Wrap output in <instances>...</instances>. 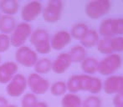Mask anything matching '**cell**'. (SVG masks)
I'll return each mask as SVG.
<instances>
[{"mask_svg":"<svg viewBox=\"0 0 123 107\" xmlns=\"http://www.w3.org/2000/svg\"><path fill=\"white\" fill-rule=\"evenodd\" d=\"M100 38H112L123 35V18H109L103 19L99 26Z\"/></svg>","mask_w":123,"mask_h":107,"instance_id":"cell-1","label":"cell"},{"mask_svg":"<svg viewBox=\"0 0 123 107\" xmlns=\"http://www.w3.org/2000/svg\"><path fill=\"white\" fill-rule=\"evenodd\" d=\"M122 59L119 54L105 55L98 62V72L105 76L113 75L122 67Z\"/></svg>","mask_w":123,"mask_h":107,"instance_id":"cell-2","label":"cell"},{"mask_svg":"<svg viewBox=\"0 0 123 107\" xmlns=\"http://www.w3.org/2000/svg\"><path fill=\"white\" fill-rule=\"evenodd\" d=\"M30 42L39 54H45L50 52V38L45 29H37L33 31L30 35Z\"/></svg>","mask_w":123,"mask_h":107,"instance_id":"cell-3","label":"cell"},{"mask_svg":"<svg viewBox=\"0 0 123 107\" xmlns=\"http://www.w3.org/2000/svg\"><path fill=\"white\" fill-rule=\"evenodd\" d=\"M111 3L109 0H92L86 3L85 11L91 19H98L109 13Z\"/></svg>","mask_w":123,"mask_h":107,"instance_id":"cell-4","label":"cell"},{"mask_svg":"<svg viewBox=\"0 0 123 107\" xmlns=\"http://www.w3.org/2000/svg\"><path fill=\"white\" fill-rule=\"evenodd\" d=\"M63 2L60 0H50L43 8V18L46 23H57L61 18Z\"/></svg>","mask_w":123,"mask_h":107,"instance_id":"cell-5","label":"cell"},{"mask_svg":"<svg viewBox=\"0 0 123 107\" xmlns=\"http://www.w3.org/2000/svg\"><path fill=\"white\" fill-rule=\"evenodd\" d=\"M32 29L31 25L28 23H20L16 25L14 30L10 36V44L13 46L19 48L24 45L28 38L30 37Z\"/></svg>","mask_w":123,"mask_h":107,"instance_id":"cell-6","label":"cell"},{"mask_svg":"<svg viewBox=\"0 0 123 107\" xmlns=\"http://www.w3.org/2000/svg\"><path fill=\"white\" fill-rule=\"evenodd\" d=\"M15 59L18 64L25 67H34L38 60V55L32 49L23 45L17 49Z\"/></svg>","mask_w":123,"mask_h":107,"instance_id":"cell-7","label":"cell"},{"mask_svg":"<svg viewBox=\"0 0 123 107\" xmlns=\"http://www.w3.org/2000/svg\"><path fill=\"white\" fill-rule=\"evenodd\" d=\"M80 91H87L91 94H98L101 91L103 82L100 78L93 75H80Z\"/></svg>","mask_w":123,"mask_h":107,"instance_id":"cell-8","label":"cell"},{"mask_svg":"<svg viewBox=\"0 0 123 107\" xmlns=\"http://www.w3.org/2000/svg\"><path fill=\"white\" fill-rule=\"evenodd\" d=\"M27 88V79L21 74H16L9 83L7 84L6 92L11 97H18Z\"/></svg>","mask_w":123,"mask_h":107,"instance_id":"cell-9","label":"cell"},{"mask_svg":"<svg viewBox=\"0 0 123 107\" xmlns=\"http://www.w3.org/2000/svg\"><path fill=\"white\" fill-rule=\"evenodd\" d=\"M27 85L34 95H44L49 89V81L36 73L29 75L27 80Z\"/></svg>","mask_w":123,"mask_h":107,"instance_id":"cell-10","label":"cell"},{"mask_svg":"<svg viewBox=\"0 0 123 107\" xmlns=\"http://www.w3.org/2000/svg\"><path fill=\"white\" fill-rule=\"evenodd\" d=\"M43 5L39 1H31L24 5L21 10V18L25 21V23H28L34 21L42 13Z\"/></svg>","mask_w":123,"mask_h":107,"instance_id":"cell-11","label":"cell"},{"mask_svg":"<svg viewBox=\"0 0 123 107\" xmlns=\"http://www.w3.org/2000/svg\"><path fill=\"white\" fill-rule=\"evenodd\" d=\"M71 36L70 32L66 30H60L56 32L50 39L51 49L55 50H61L71 42Z\"/></svg>","mask_w":123,"mask_h":107,"instance_id":"cell-12","label":"cell"},{"mask_svg":"<svg viewBox=\"0 0 123 107\" xmlns=\"http://www.w3.org/2000/svg\"><path fill=\"white\" fill-rule=\"evenodd\" d=\"M18 65L15 62H5L0 65V84H8L18 72Z\"/></svg>","mask_w":123,"mask_h":107,"instance_id":"cell-13","label":"cell"},{"mask_svg":"<svg viewBox=\"0 0 123 107\" xmlns=\"http://www.w3.org/2000/svg\"><path fill=\"white\" fill-rule=\"evenodd\" d=\"M123 76L120 75H111L108 76L103 82L102 89L108 95H116L120 93Z\"/></svg>","mask_w":123,"mask_h":107,"instance_id":"cell-14","label":"cell"},{"mask_svg":"<svg viewBox=\"0 0 123 107\" xmlns=\"http://www.w3.org/2000/svg\"><path fill=\"white\" fill-rule=\"evenodd\" d=\"M72 62L68 53H62L52 62L51 70L56 74H63L71 65Z\"/></svg>","mask_w":123,"mask_h":107,"instance_id":"cell-15","label":"cell"},{"mask_svg":"<svg viewBox=\"0 0 123 107\" xmlns=\"http://www.w3.org/2000/svg\"><path fill=\"white\" fill-rule=\"evenodd\" d=\"M100 39V36L99 35L97 31L92 29H89L88 32L80 40V45H82L85 49H91L96 46Z\"/></svg>","mask_w":123,"mask_h":107,"instance_id":"cell-16","label":"cell"},{"mask_svg":"<svg viewBox=\"0 0 123 107\" xmlns=\"http://www.w3.org/2000/svg\"><path fill=\"white\" fill-rule=\"evenodd\" d=\"M98 62L94 57H86L80 63V68L84 75H92L98 72Z\"/></svg>","mask_w":123,"mask_h":107,"instance_id":"cell-17","label":"cell"},{"mask_svg":"<svg viewBox=\"0 0 123 107\" xmlns=\"http://www.w3.org/2000/svg\"><path fill=\"white\" fill-rule=\"evenodd\" d=\"M16 27V21L13 16H0V32L3 34H12Z\"/></svg>","mask_w":123,"mask_h":107,"instance_id":"cell-18","label":"cell"},{"mask_svg":"<svg viewBox=\"0 0 123 107\" xmlns=\"http://www.w3.org/2000/svg\"><path fill=\"white\" fill-rule=\"evenodd\" d=\"M68 54L72 63H81L87 57V50L80 44L72 47Z\"/></svg>","mask_w":123,"mask_h":107,"instance_id":"cell-19","label":"cell"},{"mask_svg":"<svg viewBox=\"0 0 123 107\" xmlns=\"http://www.w3.org/2000/svg\"><path fill=\"white\" fill-rule=\"evenodd\" d=\"M18 2L17 0H2L0 2V9L4 15L13 16L18 11Z\"/></svg>","mask_w":123,"mask_h":107,"instance_id":"cell-20","label":"cell"},{"mask_svg":"<svg viewBox=\"0 0 123 107\" xmlns=\"http://www.w3.org/2000/svg\"><path fill=\"white\" fill-rule=\"evenodd\" d=\"M61 106L62 107H80L82 106V101L78 95L68 93L62 98Z\"/></svg>","mask_w":123,"mask_h":107,"instance_id":"cell-21","label":"cell"},{"mask_svg":"<svg viewBox=\"0 0 123 107\" xmlns=\"http://www.w3.org/2000/svg\"><path fill=\"white\" fill-rule=\"evenodd\" d=\"M89 30V27L85 23H76L74 24L70 29V36L71 38H74L75 39L80 40L86 34Z\"/></svg>","mask_w":123,"mask_h":107,"instance_id":"cell-22","label":"cell"},{"mask_svg":"<svg viewBox=\"0 0 123 107\" xmlns=\"http://www.w3.org/2000/svg\"><path fill=\"white\" fill-rule=\"evenodd\" d=\"M52 61L48 58H42L37 60L34 65V71L36 74H46L51 70Z\"/></svg>","mask_w":123,"mask_h":107,"instance_id":"cell-23","label":"cell"},{"mask_svg":"<svg viewBox=\"0 0 123 107\" xmlns=\"http://www.w3.org/2000/svg\"><path fill=\"white\" fill-rule=\"evenodd\" d=\"M50 92L55 96L65 95L67 91L66 83L65 81H56L49 86Z\"/></svg>","mask_w":123,"mask_h":107,"instance_id":"cell-24","label":"cell"},{"mask_svg":"<svg viewBox=\"0 0 123 107\" xmlns=\"http://www.w3.org/2000/svg\"><path fill=\"white\" fill-rule=\"evenodd\" d=\"M96 48L99 52L105 54V56L113 54L111 46V38H100L96 44Z\"/></svg>","mask_w":123,"mask_h":107,"instance_id":"cell-25","label":"cell"},{"mask_svg":"<svg viewBox=\"0 0 123 107\" xmlns=\"http://www.w3.org/2000/svg\"><path fill=\"white\" fill-rule=\"evenodd\" d=\"M67 90L72 94H76L80 91V75H74L66 82Z\"/></svg>","mask_w":123,"mask_h":107,"instance_id":"cell-26","label":"cell"},{"mask_svg":"<svg viewBox=\"0 0 123 107\" xmlns=\"http://www.w3.org/2000/svg\"><path fill=\"white\" fill-rule=\"evenodd\" d=\"M102 101L99 96L91 95L82 101L83 107H101Z\"/></svg>","mask_w":123,"mask_h":107,"instance_id":"cell-27","label":"cell"},{"mask_svg":"<svg viewBox=\"0 0 123 107\" xmlns=\"http://www.w3.org/2000/svg\"><path fill=\"white\" fill-rule=\"evenodd\" d=\"M111 46L113 54L123 52V36H116L111 38Z\"/></svg>","mask_w":123,"mask_h":107,"instance_id":"cell-28","label":"cell"},{"mask_svg":"<svg viewBox=\"0 0 123 107\" xmlns=\"http://www.w3.org/2000/svg\"><path fill=\"white\" fill-rule=\"evenodd\" d=\"M38 100L35 95L33 93H28L24 95L21 101L22 107H35L38 104Z\"/></svg>","mask_w":123,"mask_h":107,"instance_id":"cell-29","label":"cell"},{"mask_svg":"<svg viewBox=\"0 0 123 107\" xmlns=\"http://www.w3.org/2000/svg\"><path fill=\"white\" fill-rule=\"evenodd\" d=\"M10 38L7 34H0V53L6 52L10 46Z\"/></svg>","mask_w":123,"mask_h":107,"instance_id":"cell-30","label":"cell"},{"mask_svg":"<svg viewBox=\"0 0 123 107\" xmlns=\"http://www.w3.org/2000/svg\"><path fill=\"white\" fill-rule=\"evenodd\" d=\"M113 105L115 107H123V93H117L113 98Z\"/></svg>","mask_w":123,"mask_h":107,"instance_id":"cell-31","label":"cell"},{"mask_svg":"<svg viewBox=\"0 0 123 107\" xmlns=\"http://www.w3.org/2000/svg\"><path fill=\"white\" fill-rule=\"evenodd\" d=\"M8 105V101L3 96H0V107H6Z\"/></svg>","mask_w":123,"mask_h":107,"instance_id":"cell-32","label":"cell"},{"mask_svg":"<svg viewBox=\"0 0 123 107\" xmlns=\"http://www.w3.org/2000/svg\"><path fill=\"white\" fill-rule=\"evenodd\" d=\"M35 107H48V105L46 104L45 102H38L37 106H36Z\"/></svg>","mask_w":123,"mask_h":107,"instance_id":"cell-33","label":"cell"},{"mask_svg":"<svg viewBox=\"0 0 123 107\" xmlns=\"http://www.w3.org/2000/svg\"><path fill=\"white\" fill-rule=\"evenodd\" d=\"M120 93H123V80H122V87H121V91Z\"/></svg>","mask_w":123,"mask_h":107,"instance_id":"cell-34","label":"cell"},{"mask_svg":"<svg viewBox=\"0 0 123 107\" xmlns=\"http://www.w3.org/2000/svg\"><path fill=\"white\" fill-rule=\"evenodd\" d=\"M6 107H17V106H14V105H8Z\"/></svg>","mask_w":123,"mask_h":107,"instance_id":"cell-35","label":"cell"},{"mask_svg":"<svg viewBox=\"0 0 123 107\" xmlns=\"http://www.w3.org/2000/svg\"><path fill=\"white\" fill-rule=\"evenodd\" d=\"M0 62H1V57H0Z\"/></svg>","mask_w":123,"mask_h":107,"instance_id":"cell-36","label":"cell"},{"mask_svg":"<svg viewBox=\"0 0 123 107\" xmlns=\"http://www.w3.org/2000/svg\"><path fill=\"white\" fill-rule=\"evenodd\" d=\"M80 107H83V106H80Z\"/></svg>","mask_w":123,"mask_h":107,"instance_id":"cell-37","label":"cell"}]
</instances>
